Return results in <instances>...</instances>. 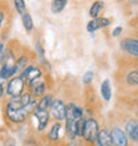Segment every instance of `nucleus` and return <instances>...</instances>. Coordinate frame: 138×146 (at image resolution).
I'll return each mask as SVG.
<instances>
[{
    "label": "nucleus",
    "mask_w": 138,
    "mask_h": 146,
    "mask_svg": "<svg viewBox=\"0 0 138 146\" xmlns=\"http://www.w3.org/2000/svg\"><path fill=\"white\" fill-rule=\"evenodd\" d=\"M21 76L25 80V84L29 85L32 81H34L38 77H41V70L33 65H27V68L21 72Z\"/></svg>",
    "instance_id": "5"
},
{
    "label": "nucleus",
    "mask_w": 138,
    "mask_h": 146,
    "mask_svg": "<svg viewBox=\"0 0 138 146\" xmlns=\"http://www.w3.org/2000/svg\"><path fill=\"white\" fill-rule=\"evenodd\" d=\"M110 134H111V139H113V145H117V146H126L127 145L126 134H125L121 129H118V127L111 129Z\"/></svg>",
    "instance_id": "7"
},
{
    "label": "nucleus",
    "mask_w": 138,
    "mask_h": 146,
    "mask_svg": "<svg viewBox=\"0 0 138 146\" xmlns=\"http://www.w3.org/2000/svg\"><path fill=\"white\" fill-rule=\"evenodd\" d=\"M121 48L125 49L131 56L138 57V40L135 38H125L121 41Z\"/></svg>",
    "instance_id": "6"
},
{
    "label": "nucleus",
    "mask_w": 138,
    "mask_h": 146,
    "mask_svg": "<svg viewBox=\"0 0 138 146\" xmlns=\"http://www.w3.org/2000/svg\"><path fill=\"white\" fill-rule=\"evenodd\" d=\"M97 145H100V146L113 145L110 130H107V129H101V130L98 131V135H97Z\"/></svg>",
    "instance_id": "11"
},
{
    "label": "nucleus",
    "mask_w": 138,
    "mask_h": 146,
    "mask_svg": "<svg viewBox=\"0 0 138 146\" xmlns=\"http://www.w3.org/2000/svg\"><path fill=\"white\" fill-rule=\"evenodd\" d=\"M60 127H61V125H60V121H58V122H56L53 126H52L49 134H48V138L52 139V141H57L58 135H60Z\"/></svg>",
    "instance_id": "18"
},
{
    "label": "nucleus",
    "mask_w": 138,
    "mask_h": 146,
    "mask_svg": "<svg viewBox=\"0 0 138 146\" xmlns=\"http://www.w3.org/2000/svg\"><path fill=\"white\" fill-rule=\"evenodd\" d=\"M121 32H122V28L117 27L114 31H113V36H114V37H117V36H119V33H121Z\"/></svg>",
    "instance_id": "25"
},
{
    "label": "nucleus",
    "mask_w": 138,
    "mask_h": 146,
    "mask_svg": "<svg viewBox=\"0 0 138 146\" xmlns=\"http://www.w3.org/2000/svg\"><path fill=\"white\" fill-rule=\"evenodd\" d=\"M92 80H93V73L92 72H86L84 74V78H82V81H84V84H90L92 82Z\"/></svg>",
    "instance_id": "23"
},
{
    "label": "nucleus",
    "mask_w": 138,
    "mask_h": 146,
    "mask_svg": "<svg viewBox=\"0 0 138 146\" xmlns=\"http://www.w3.org/2000/svg\"><path fill=\"white\" fill-rule=\"evenodd\" d=\"M50 110H52V114L56 119L61 121V119L66 118V106L64 105L61 100H56L52 102V106H50Z\"/></svg>",
    "instance_id": "4"
},
{
    "label": "nucleus",
    "mask_w": 138,
    "mask_h": 146,
    "mask_svg": "<svg viewBox=\"0 0 138 146\" xmlns=\"http://www.w3.org/2000/svg\"><path fill=\"white\" fill-rule=\"evenodd\" d=\"M13 5H15L16 11L19 12L20 15H23L24 12H27V7H25L24 0H13Z\"/></svg>",
    "instance_id": "21"
},
{
    "label": "nucleus",
    "mask_w": 138,
    "mask_h": 146,
    "mask_svg": "<svg viewBox=\"0 0 138 146\" xmlns=\"http://www.w3.org/2000/svg\"><path fill=\"white\" fill-rule=\"evenodd\" d=\"M66 135L70 141L77 137V119L66 118Z\"/></svg>",
    "instance_id": "12"
},
{
    "label": "nucleus",
    "mask_w": 138,
    "mask_h": 146,
    "mask_svg": "<svg viewBox=\"0 0 138 146\" xmlns=\"http://www.w3.org/2000/svg\"><path fill=\"white\" fill-rule=\"evenodd\" d=\"M101 94H102L104 100L105 101H109L111 97V88H110V81L109 80H105L101 84Z\"/></svg>",
    "instance_id": "15"
},
{
    "label": "nucleus",
    "mask_w": 138,
    "mask_h": 146,
    "mask_svg": "<svg viewBox=\"0 0 138 146\" xmlns=\"http://www.w3.org/2000/svg\"><path fill=\"white\" fill-rule=\"evenodd\" d=\"M98 123L94 118H88L86 123H85V131H84V138L86 142L93 143L97 141V135H98Z\"/></svg>",
    "instance_id": "1"
},
{
    "label": "nucleus",
    "mask_w": 138,
    "mask_h": 146,
    "mask_svg": "<svg viewBox=\"0 0 138 146\" xmlns=\"http://www.w3.org/2000/svg\"><path fill=\"white\" fill-rule=\"evenodd\" d=\"M66 5V0H52V4H50V9L53 13H58L61 12Z\"/></svg>",
    "instance_id": "16"
},
{
    "label": "nucleus",
    "mask_w": 138,
    "mask_h": 146,
    "mask_svg": "<svg viewBox=\"0 0 138 146\" xmlns=\"http://www.w3.org/2000/svg\"><path fill=\"white\" fill-rule=\"evenodd\" d=\"M36 49H37V52H38V57L44 61V52H42V49H41V45H40V44H36Z\"/></svg>",
    "instance_id": "24"
},
{
    "label": "nucleus",
    "mask_w": 138,
    "mask_h": 146,
    "mask_svg": "<svg viewBox=\"0 0 138 146\" xmlns=\"http://www.w3.org/2000/svg\"><path fill=\"white\" fill-rule=\"evenodd\" d=\"M85 123H86V119H84L82 117L80 119H77V137H84Z\"/></svg>",
    "instance_id": "20"
},
{
    "label": "nucleus",
    "mask_w": 138,
    "mask_h": 146,
    "mask_svg": "<svg viewBox=\"0 0 138 146\" xmlns=\"http://www.w3.org/2000/svg\"><path fill=\"white\" fill-rule=\"evenodd\" d=\"M52 102H53L52 96H50V94H46V96H44L41 100L37 102V106H36V108H38V109H48L49 106H52Z\"/></svg>",
    "instance_id": "17"
},
{
    "label": "nucleus",
    "mask_w": 138,
    "mask_h": 146,
    "mask_svg": "<svg viewBox=\"0 0 138 146\" xmlns=\"http://www.w3.org/2000/svg\"><path fill=\"white\" fill-rule=\"evenodd\" d=\"M21 20H23L24 28H25L27 31H31L32 28H33V21H32V17L28 12H24L23 15H21Z\"/></svg>",
    "instance_id": "19"
},
{
    "label": "nucleus",
    "mask_w": 138,
    "mask_h": 146,
    "mask_svg": "<svg viewBox=\"0 0 138 146\" xmlns=\"http://www.w3.org/2000/svg\"><path fill=\"white\" fill-rule=\"evenodd\" d=\"M34 115L38 121V130H42L44 127L46 126L48 123V119H49V113L46 109H38L36 108L34 109Z\"/></svg>",
    "instance_id": "10"
},
{
    "label": "nucleus",
    "mask_w": 138,
    "mask_h": 146,
    "mask_svg": "<svg viewBox=\"0 0 138 146\" xmlns=\"http://www.w3.org/2000/svg\"><path fill=\"white\" fill-rule=\"evenodd\" d=\"M5 114H7V118L11 119L12 122L20 123V122H23L24 119L27 118L28 110H27L25 108H21V109L5 108Z\"/></svg>",
    "instance_id": "3"
},
{
    "label": "nucleus",
    "mask_w": 138,
    "mask_h": 146,
    "mask_svg": "<svg viewBox=\"0 0 138 146\" xmlns=\"http://www.w3.org/2000/svg\"><path fill=\"white\" fill-rule=\"evenodd\" d=\"M126 81L131 85H138V72L134 70V72H130L126 76Z\"/></svg>",
    "instance_id": "22"
},
{
    "label": "nucleus",
    "mask_w": 138,
    "mask_h": 146,
    "mask_svg": "<svg viewBox=\"0 0 138 146\" xmlns=\"http://www.w3.org/2000/svg\"><path fill=\"white\" fill-rule=\"evenodd\" d=\"M29 86H31L32 94L36 97H40L41 94H44V92H45V89H46V85L41 77H38L34 81H32L31 84H29Z\"/></svg>",
    "instance_id": "9"
},
{
    "label": "nucleus",
    "mask_w": 138,
    "mask_h": 146,
    "mask_svg": "<svg viewBox=\"0 0 138 146\" xmlns=\"http://www.w3.org/2000/svg\"><path fill=\"white\" fill-rule=\"evenodd\" d=\"M24 82H25V80L23 78V76L12 78V80L9 81L8 86H7V88H8L7 89V93L9 94V96H12V97L20 96V94H21V92H23V89H24Z\"/></svg>",
    "instance_id": "2"
},
{
    "label": "nucleus",
    "mask_w": 138,
    "mask_h": 146,
    "mask_svg": "<svg viewBox=\"0 0 138 146\" xmlns=\"http://www.w3.org/2000/svg\"><path fill=\"white\" fill-rule=\"evenodd\" d=\"M125 130H126V134L129 135V138L138 142V123L135 121H129L125 126Z\"/></svg>",
    "instance_id": "13"
},
{
    "label": "nucleus",
    "mask_w": 138,
    "mask_h": 146,
    "mask_svg": "<svg viewBox=\"0 0 138 146\" xmlns=\"http://www.w3.org/2000/svg\"><path fill=\"white\" fill-rule=\"evenodd\" d=\"M102 9H104V1L102 0H97V1H94L92 4V7L89 9V15L93 19H97L100 16V13L102 12Z\"/></svg>",
    "instance_id": "14"
},
{
    "label": "nucleus",
    "mask_w": 138,
    "mask_h": 146,
    "mask_svg": "<svg viewBox=\"0 0 138 146\" xmlns=\"http://www.w3.org/2000/svg\"><path fill=\"white\" fill-rule=\"evenodd\" d=\"M110 24V19L107 17H97V19H93L92 21H89L88 25H86V29L89 32H94L100 28H104V27H107Z\"/></svg>",
    "instance_id": "8"
}]
</instances>
